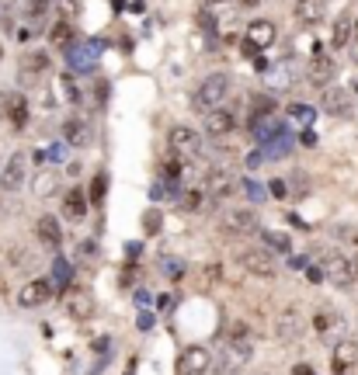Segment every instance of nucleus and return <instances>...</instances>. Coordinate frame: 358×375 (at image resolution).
<instances>
[{
  "instance_id": "1",
  "label": "nucleus",
  "mask_w": 358,
  "mask_h": 375,
  "mask_svg": "<svg viewBox=\"0 0 358 375\" xmlns=\"http://www.w3.org/2000/svg\"><path fill=\"white\" fill-rule=\"evenodd\" d=\"M250 358H254V333H250V326L247 323H230L223 361H219V375H240Z\"/></svg>"
},
{
  "instance_id": "2",
  "label": "nucleus",
  "mask_w": 358,
  "mask_h": 375,
  "mask_svg": "<svg viewBox=\"0 0 358 375\" xmlns=\"http://www.w3.org/2000/svg\"><path fill=\"white\" fill-rule=\"evenodd\" d=\"M101 53H105V42H98V39L94 42H74V46H67V63L74 73H91L98 67Z\"/></svg>"
},
{
  "instance_id": "3",
  "label": "nucleus",
  "mask_w": 358,
  "mask_h": 375,
  "mask_svg": "<svg viewBox=\"0 0 358 375\" xmlns=\"http://www.w3.org/2000/svg\"><path fill=\"white\" fill-rule=\"evenodd\" d=\"M230 94V77L226 73H209L202 84H198V91H195V108H219L223 105V98Z\"/></svg>"
},
{
  "instance_id": "4",
  "label": "nucleus",
  "mask_w": 358,
  "mask_h": 375,
  "mask_svg": "<svg viewBox=\"0 0 358 375\" xmlns=\"http://www.w3.org/2000/svg\"><path fill=\"white\" fill-rule=\"evenodd\" d=\"M25 184H28V153L18 150V153L8 157L4 171H0V188L4 191H22Z\"/></svg>"
},
{
  "instance_id": "5",
  "label": "nucleus",
  "mask_w": 358,
  "mask_h": 375,
  "mask_svg": "<svg viewBox=\"0 0 358 375\" xmlns=\"http://www.w3.org/2000/svg\"><path fill=\"white\" fill-rule=\"evenodd\" d=\"M167 143H171V153H178L185 160H195L202 153V136L195 129H188V125H174L167 132Z\"/></svg>"
},
{
  "instance_id": "6",
  "label": "nucleus",
  "mask_w": 358,
  "mask_h": 375,
  "mask_svg": "<svg viewBox=\"0 0 358 375\" xmlns=\"http://www.w3.org/2000/svg\"><path fill=\"white\" fill-rule=\"evenodd\" d=\"M219 226H223L226 236H247V233H257V229H261L254 209H230V212L223 216Z\"/></svg>"
},
{
  "instance_id": "7",
  "label": "nucleus",
  "mask_w": 358,
  "mask_h": 375,
  "mask_svg": "<svg viewBox=\"0 0 358 375\" xmlns=\"http://www.w3.org/2000/svg\"><path fill=\"white\" fill-rule=\"evenodd\" d=\"M302 330H306V320H302V313H299L296 306H289V309L278 313V320H275V337H278L282 344H296V340L302 337Z\"/></svg>"
},
{
  "instance_id": "8",
  "label": "nucleus",
  "mask_w": 358,
  "mask_h": 375,
  "mask_svg": "<svg viewBox=\"0 0 358 375\" xmlns=\"http://www.w3.org/2000/svg\"><path fill=\"white\" fill-rule=\"evenodd\" d=\"M209 368H212V354H209V347H202V344L185 347L181 358H178V375H205Z\"/></svg>"
},
{
  "instance_id": "9",
  "label": "nucleus",
  "mask_w": 358,
  "mask_h": 375,
  "mask_svg": "<svg viewBox=\"0 0 358 375\" xmlns=\"http://www.w3.org/2000/svg\"><path fill=\"white\" fill-rule=\"evenodd\" d=\"M240 264H244V271L254 274V278H275V274H278V264H275V257H271L268 250H244V254H240Z\"/></svg>"
},
{
  "instance_id": "10",
  "label": "nucleus",
  "mask_w": 358,
  "mask_h": 375,
  "mask_svg": "<svg viewBox=\"0 0 358 375\" xmlns=\"http://www.w3.org/2000/svg\"><path fill=\"white\" fill-rule=\"evenodd\" d=\"M53 295H56V281H49V278H35V281H28V285L18 292V302H22L25 309H35V306H46Z\"/></svg>"
},
{
  "instance_id": "11",
  "label": "nucleus",
  "mask_w": 358,
  "mask_h": 375,
  "mask_svg": "<svg viewBox=\"0 0 358 375\" xmlns=\"http://www.w3.org/2000/svg\"><path fill=\"white\" fill-rule=\"evenodd\" d=\"M355 361H358V344L351 337H341L334 344V354H330V372L334 375H348L355 368Z\"/></svg>"
},
{
  "instance_id": "12",
  "label": "nucleus",
  "mask_w": 358,
  "mask_h": 375,
  "mask_svg": "<svg viewBox=\"0 0 358 375\" xmlns=\"http://www.w3.org/2000/svg\"><path fill=\"white\" fill-rule=\"evenodd\" d=\"M313 326H316V333H320L323 340H330V344H337V340L344 337V320H341L334 309H316V313H313Z\"/></svg>"
},
{
  "instance_id": "13",
  "label": "nucleus",
  "mask_w": 358,
  "mask_h": 375,
  "mask_svg": "<svg viewBox=\"0 0 358 375\" xmlns=\"http://www.w3.org/2000/svg\"><path fill=\"white\" fill-rule=\"evenodd\" d=\"M233 188H237V181H233L230 171H223V167L209 171V177H205V195H209L212 202H226V198L233 195Z\"/></svg>"
},
{
  "instance_id": "14",
  "label": "nucleus",
  "mask_w": 358,
  "mask_h": 375,
  "mask_svg": "<svg viewBox=\"0 0 358 375\" xmlns=\"http://www.w3.org/2000/svg\"><path fill=\"white\" fill-rule=\"evenodd\" d=\"M63 143H70L74 150H84V146L91 143V125H87V119L70 115V119L63 122Z\"/></svg>"
},
{
  "instance_id": "15",
  "label": "nucleus",
  "mask_w": 358,
  "mask_h": 375,
  "mask_svg": "<svg viewBox=\"0 0 358 375\" xmlns=\"http://www.w3.org/2000/svg\"><path fill=\"white\" fill-rule=\"evenodd\" d=\"M202 125H205L209 136H230L237 129V115L233 112H223V108H209V115H205Z\"/></svg>"
},
{
  "instance_id": "16",
  "label": "nucleus",
  "mask_w": 358,
  "mask_h": 375,
  "mask_svg": "<svg viewBox=\"0 0 358 375\" xmlns=\"http://www.w3.org/2000/svg\"><path fill=\"white\" fill-rule=\"evenodd\" d=\"M334 73H337V63H334L330 56L316 53V56L309 60V84H316V87H327V84L334 80Z\"/></svg>"
},
{
  "instance_id": "17",
  "label": "nucleus",
  "mask_w": 358,
  "mask_h": 375,
  "mask_svg": "<svg viewBox=\"0 0 358 375\" xmlns=\"http://www.w3.org/2000/svg\"><path fill=\"white\" fill-rule=\"evenodd\" d=\"M323 108H327L330 115H351L355 98H351V91H344V87H327V91H323Z\"/></svg>"
},
{
  "instance_id": "18",
  "label": "nucleus",
  "mask_w": 358,
  "mask_h": 375,
  "mask_svg": "<svg viewBox=\"0 0 358 375\" xmlns=\"http://www.w3.org/2000/svg\"><path fill=\"white\" fill-rule=\"evenodd\" d=\"M35 233H39V240H42L49 250H60V243H63V229H60V219H56V216H39Z\"/></svg>"
},
{
  "instance_id": "19",
  "label": "nucleus",
  "mask_w": 358,
  "mask_h": 375,
  "mask_svg": "<svg viewBox=\"0 0 358 375\" xmlns=\"http://www.w3.org/2000/svg\"><path fill=\"white\" fill-rule=\"evenodd\" d=\"M4 108H8V119H11V129H18V132H22V129L28 125V119H32V108H28V98H25V94H11Z\"/></svg>"
},
{
  "instance_id": "20",
  "label": "nucleus",
  "mask_w": 358,
  "mask_h": 375,
  "mask_svg": "<svg viewBox=\"0 0 358 375\" xmlns=\"http://www.w3.org/2000/svg\"><path fill=\"white\" fill-rule=\"evenodd\" d=\"M261 150H264V157H268V160H282V157H289V153L296 150V136H292L289 129H282V132H278L275 139H268Z\"/></svg>"
},
{
  "instance_id": "21",
  "label": "nucleus",
  "mask_w": 358,
  "mask_h": 375,
  "mask_svg": "<svg viewBox=\"0 0 358 375\" xmlns=\"http://www.w3.org/2000/svg\"><path fill=\"white\" fill-rule=\"evenodd\" d=\"M87 205H91V198H87L80 188H74V191H67V198H63V216L74 219V223H80V219L87 216Z\"/></svg>"
},
{
  "instance_id": "22",
  "label": "nucleus",
  "mask_w": 358,
  "mask_h": 375,
  "mask_svg": "<svg viewBox=\"0 0 358 375\" xmlns=\"http://www.w3.org/2000/svg\"><path fill=\"white\" fill-rule=\"evenodd\" d=\"M323 268H327V274H330L337 285H348V281L355 278V268H351L348 257H341V254H327V257H323Z\"/></svg>"
},
{
  "instance_id": "23",
  "label": "nucleus",
  "mask_w": 358,
  "mask_h": 375,
  "mask_svg": "<svg viewBox=\"0 0 358 375\" xmlns=\"http://www.w3.org/2000/svg\"><path fill=\"white\" fill-rule=\"evenodd\" d=\"M282 129H285V122H282V119H271V115H268V119H254V122H250V132H254L257 146H264L268 139H275Z\"/></svg>"
},
{
  "instance_id": "24",
  "label": "nucleus",
  "mask_w": 358,
  "mask_h": 375,
  "mask_svg": "<svg viewBox=\"0 0 358 375\" xmlns=\"http://www.w3.org/2000/svg\"><path fill=\"white\" fill-rule=\"evenodd\" d=\"M292 15H296L299 25H316L323 18V0H296Z\"/></svg>"
},
{
  "instance_id": "25",
  "label": "nucleus",
  "mask_w": 358,
  "mask_h": 375,
  "mask_svg": "<svg viewBox=\"0 0 358 375\" xmlns=\"http://www.w3.org/2000/svg\"><path fill=\"white\" fill-rule=\"evenodd\" d=\"M355 21H351V15H341L337 21H334V35H330V46L334 49H344V46H351V39H355Z\"/></svg>"
},
{
  "instance_id": "26",
  "label": "nucleus",
  "mask_w": 358,
  "mask_h": 375,
  "mask_svg": "<svg viewBox=\"0 0 358 375\" xmlns=\"http://www.w3.org/2000/svg\"><path fill=\"white\" fill-rule=\"evenodd\" d=\"M247 39H250L257 49H268V46L275 42V25L264 21V18H261V21H250V25H247Z\"/></svg>"
},
{
  "instance_id": "27",
  "label": "nucleus",
  "mask_w": 358,
  "mask_h": 375,
  "mask_svg": "<svg viewBox=\"0 0 358 375\" xmlns=\"http://www.w3.org/2000/svg\"><path fill=\"white\" fill-rule=\"evenodd\" d=\"M268 77V91H282V87H292V80H296V73H292V67L282 60V63H271V70L264 73Z\"/></svg>"
},
{
  "instance_id": "28",
  "label": "nucleus",
  "mask_w": 358,
  "mask_h": 375,
  "mask_svg": "<svg viewBox=\"0 0 358 375\" xmlns=\"http://www.w3.org/2000/svg\"><path fill=\"white\" fill-rule=\"evenodd\" d=\"M49 70V56L46 53H28L25 60H22V73L25 77H42Z\"/></svg>"
},
{
  "instance_id": "29",
  "label": "nucleus",
  "mask_w": 358,
  "mask_h": 375,
  "mask_svg": "<svg viewBox=\"0 0 358 375\" xmlns=\"http://www.w3.org/2000/svg\"><path fill=\"white\" fill-rule=\"evenodd\" d=\"M275 112V94H257L254 101H250V122L254 119H268Z\"/></svg>"
},
{
  "instance_id": "30",
  "label": "nucleus",
  "mask_w": 358,
  "mask_h": 375,
  "mask_svg": "<svg viewBox=\"0 0 358 375\" xmlns=\"http://www.w3.org/2000/svg\"><path fill=\"white\" fill-rule=\"evenodd\" d=\"M261 240H264V247H271V250H278V254H289V250H292V240H289L285 233H275V229H261Z\"/></svg>"
},
{
  "instance_id": "31",
  "label": "nucleus",
  "mask_w": 358,
  "mask_h": 375,
  "mask_svg": "<svg viewBox=\"0 0 358 375\" xmlns=\"http://www.w3.org/2000/svg\"><path fill=\"white\" fill-rule=\"evenodd\" d=\"M53 281L63 285V288L74 285V264H70L67 257H56V264H53Z\"/></svg>"
},
{
  "instance_id": "32",
  "label": "nucleus",
  "mask_w": 358,
  "mask_h": 375,
  "mask_svg": "<svg viewBox=\"0 0 358 375\" xmlns=\"http://www.w3.org/2000/svg\"><path fill=\"white\" fill-rule=\"evenodd\" d=\"M49 39H53L56 46H63V49L74 46V25H70V21H56L53 32H49Z\"/></svg>"
},
{
  "instance_id": "33",
  "label": "nucleus",
  "mask_w": 358,
  "mask_h": 375,
  "mask_svg": "<svg viewBox=\"0 0 358 375\" xmlns=\"http://www.w3.org/2000/svg\"><path fill=\"white\" fill-rule=\"evenodd\" d=\"M285 115H289V119H296V122H302V125H309V122L316 119V112H313L309 105H289V108H285Z\"/></svg>"
},
{
  "instance_id": "34",
  "label": "nucleus",
  "mask_w": 358,
  "mask_h": 375,
  "mask_svg": "<svg viewBox=\"0 0 358 375\" xmlns=\"http://www.w3.org/2000/svg\"><path fill=\"white\" fill-rule=\"evenodd\" d=\"M160 226H164V216H160V209H146V212H143V229H146V236L160 233Z\"/></svg>"
},
{
  "instance_id": "35",
  "label": "nucleus",
  "mask_w": 358,
  "mask_h": 375,
  "mask_svg": "<svg viewBox=\"0 0 358 375\" xmlns=\"http://www.w3.org/2000/svg\"><path fill=\"white\" fill-rule=\"evenodd\" d=\"M60 94H63L70 105H80V87L74 84V77H60Z\"/></svg>"
},
{
  "instance_id": "36",
  "label": "nucleus",
  "mask_w": 358,
  "mask_h": 375,
  "mask_svg": "<svg viewBox=\"0 0 358 375\" xmlns=\"http://www.w3.org/2000/svg\"><path fill=\"white\" fill-rule=\"evenodd\" d=\"M244 191H247V198H250V202H257V205H261V202L271 195V191H268L264 184H257L254 177H247V181H244Z\"/></svg>"
},
{
  "instance_id": "37",
  "label": "nucleus",
  "mask_w": 358,
  "mask_h": 375,
  "mask_svg": "<svg viewBox=\"0 0 358 375\" xmlns=\"http://www.w3.org/2000/svg\"><path fill=\"white\" fill-rule=\"evenodd\" d=\"M105 191H108V174H98L94 177V184H91V205H101V198H105Z\"/></svg>"
},
{
  "instance_id": "38",
  "label": "nucleus",
  "mask_w": 358,
  "mask_h": 375,
  "mask_svg": "<svg viewBox=\"0 0 358 375\" xmlns=\"http://www.w3.org/2000/svg\"><path fill=\"white\" fill-rule=\"evenodd\" d=\"M202 198H205V191H202V188H191V191H185V195H181V209L195 212V209L202 205Z\"/></svg>"
},
{
  "instance_id": "39",
  "label": "nucleus",
  "mask_w": 358,
  "mask_h": 375,
  "mask_svg": "<svg viewBox=\"0 0 358 375\" xmlns=\"http://www.w3.org/2000/svg\"><path fill=\"white\" fill-rule=\"evenodd\" d=\"M153 323H157V316H153L150 309H143V313L136 316V326H139V330H153Z\"/></svg>"
},
{
  "instance_id": "40",
  "label": "nucleus",
  "mask_w": 358,
  "mask_h": 375,
  "mask_svg": "<svg viewBox=\"0 0 358 375\" xmlns=\"http://www.w3.org/2000/svg\"><path fill=\"white\" fill-rule=\"evenodd\" d=\"M268 191H271V195H275V198H285V195H289V184H285V181H282V177H275V181H271V184H268Z\"/></svg>"
},
{
  "instance_id": "41",
  "label": "nucleus",
  "mask_w": 358,
  "mask_h": 375,
  "mask_svg": "<svg viewBox=\"0 0 358 375\" xmlns=\"http://www.w3.org/2000/svg\"><path fill=\"white\" fill-rule=\"evenodd\" d=\"M164 271H167L171 278H181V274H185V264H181V261H171V257H167V261H164Z\"/></svg>"
},
{
  "instance_id": "42",
  "label": "nucleus",
  "mask_w": 358,
  "mask_h": 375,
  "mask_svg": "<svg viewBox=\"0 0 358 375\" xmlns=\"http://www.w3.org/2000/svg\"><path fill=\"white\" fill-rule=\"evenodd\" d=\"M264 160H268V157H264V150H254V153L247 157V167H250V171H257V167H261Z\"/></svg>"
},
{
  "instance_id": "43",
  "label": "nucleus",
  "mask_w": 358,
  "mask_h": 375,
  "mask_svg": "<svg viewBox=\"0 0 358 375\" xmlns=\"http://www.w3.org/2000/svg\"><path fill=\"white\" fill-rule=\"evenodd\" d=\"M133 281H136V264H129V268H126V271L119 274V285H126V288H129Z\"/></svg>"
},
{
  "instance_id": "44",
  "label": "nucleus",
  "mask_w": 358,
  "mask_h": 375,
  "mask_svg": "<svg viewBox=\"0 0 358 375\" xmlns=\"http://www.w3.org/2000/svg\"><path fill=\"white\" fill-rule=\"evenodd\" d=\"M133 299H136V306H139V309H146V306L153 302V295H150L146 288H136V295H133Z\"/></svg>"
},
{
  "instance_id": "45",
  "label": "nucleus",
  "mask_w": 358,
  "mask_h": 375,
  "mask_svg": "<svg viewBox=\"0 0 358 375\" xmlns=\"http://www.w3.org/2000/svg\"><path fill=\"white\" fill-rule=\"evenodd\" d=\"M94 254H98V243H87V240H84V243H80V261H91Z\"/></svg>"
},
{
  "instance_id": "46",
  "label": "nucleus",
  "mask_w": 358,
  "mask_h": 375,
  "mask_svg": "<svg viewBox=\"0 0 358 375\" xmlns=\"http://www.w3.org/2000/svg\"><path fill=\"white\" fill-rule=\"evenodd\" d=\"M240 49H244V56H250V60H254V56H261V49H257L250 39H244V42H240Z\"/></svg>"
},
{
  "instance_id": "47",
  "label": "nucleus",
  "mask_w": 358,
  "mask_h": 375,
  "mask_svg": "<svg viewBox=\"0 0 358 375\" xmlns=\"http://www.w3.org/2000/svg\"><path fill=\"white\" fill-rule=\"evenodd\" d=\"M299 143H302L306 150H313V146H316V132H313V129H306V132L299 136Z\"/></svg>"
},
{
  "instance_id": "48",
  "label": "nucleus",
  "mask_w": 358,
  "mask_h": 375,
  "mask_svg": "<svg viewBox=\"0 0 358 375\" xmlns=\"http://www.w3.org/2000/svg\"><path fill=\"white\" fill-rule=\"evenodd\" d=\"M306 278H309L313 285H316V281H323V268H316V264H309V268H306Z\"/></svg>"
},
{
  "instance_id": "49",
  "label": "nucleus",
  "mask_w": 358,
  "mask_h": 375,
  "mask_svg": "<svg viewBox=\"0 0 358 375\" xmlns=\"http://www.w3.org/2000/svg\"><path fill=\"white\" fill-rule=\"evenodd\" d=\"M67 146H70V143H56V146L49 150V157H53V160H63V157H67Z\"/></svg>"
},
{
  "instance_id": "50",
  "label": "nucleus",
  "mask_w": 358,
  "mask_h": 375,
  "mask_svg": "<svg viewBox=\"0 0 358 375\" xmlns=\"http://www.w3.org/2000/svg\"><path fill=\"white\" fill-rule=\"evenodd\" d=\"M292 375H316V372H313V365H306V361H299V365L292 368Z\"/></svg>"
},
{
  "instance_id": "51",
  "label": "nucleus",
  "mask_w": 358,
  "mask_h": 375,
  "mask_svg": "<svg viewBox=\"0 0 358 375\" xmlns=\"http://www.w3.org/2000/svg\"><path fill=\"white\" fill-rule=\"evenodd\" d=\"M126 254H129V257H136V254H143V243H126Z\"/></svg>"
},
{
  "instance_id": "52",
  "label": "nucleus",
  "mask_w": 358,
  "mask_h": 375,
  "mask_svg": "<svg viewBox=\"0 0 358 375\" xmlns=\"http://www.w3.org/2000/svg\"><path fill=\"white\" fill-rule=\"evenodd\" d=\"M289 264H292V268H309V261H306V257H292Z\"/></svg>"
},
{
  "instance_id": "53",
  "label": "nucleus",
  "mask_w": 358,
  "mask_h": 375,
  "mask_svg": "<svg viewBox=\"0 0 358 375\" xmlns=\"http://www.w3.org/2000/svg\"><path fill=\"white\" fill-rule=\"evenodd\" d=\"M351 56H355V63H358V32H355V39H351Z\"/></svg>"
},
{
  "instance_id": "54",
  "label": "nucleus",
  "mask_w": 358,
  "mask_h": 375,
  "mask_svg": "<svg viewBox=\"0 0 358 375\" xmlns=\"http://www.w3.org/2000/svg\"><path fill=\"white\" fill-rule=\"evenodd\" d=\"M240 4H244V8H254V4H257V0H240Z\"/></svg>"
},
{
  "instance_id": "55",
  "label": "nucleus",
  "mask_w": 358,
  "mask_h": 375,
  "mask_svg": "<svg viewBox=\"0 0 358 375\" xmlns=\"http://www.w3.org/2000/svg\"><path fill=\"white\" fill-rule=\"evenodd\" d=\"M209 4H223V0H209Z\"/></svg>"
},
{
  "instance_id": "56",
  "label": "nucleus",
  "mask_w": 358,
  "mask_h": 375,
  "mask_svg": "<svg viewBox=\"0 0 358 375\" xmlns=\"http://www.w3.org/2000/svg\"><path fill=\"white\" fill-rule=\"evenodd\" d=\"M355 91H358V84H355Z\"/></svg>"
},
{
  "instance_id": "57",
  "label": "nucleus",
  "mask_w": 358,
  "mask_h": 375,
  "mask_svg": "<svg viewBox=\"0 0 358 375\" xmlns=\"http://www.w3.org/2000/svg\"><path fill=\"white\" fill-rule=\"evenodd\" d=\"M355 274H358V268H355Z\"/></svg>"
}]
</instances>
